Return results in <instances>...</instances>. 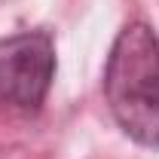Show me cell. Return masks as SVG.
Here are the masks:
<instances>
[{"instance_id": "obj_1", "label": "cell", "mask_w": 159, "mask_h": 159, "mask_svg": "<svg viewBox=\"0 0 159 159\" xmlns=\"http://www.w3.org/2000/svg\"><path fill=\"white\" fill-rule=\"evenodd\" d=\"M104 98L116 125L141 147H159V37L147 21L116 34L104 64Z\"/></svg>"}, {"instance_id": "obj_2", "label": "cell", "mask_w": 159, "mask_h": 159, "mask_svg": "<svg viewBox=\"0 0 159 159\" xmlns=\"http://www.w3.org/2000/svg\"><path fill=\"white\" fill-rule=\"evenodd\" d=\"M55 80V43L46 31L0 40V104L37 113Z\"/></svg>"}]
</instances>
